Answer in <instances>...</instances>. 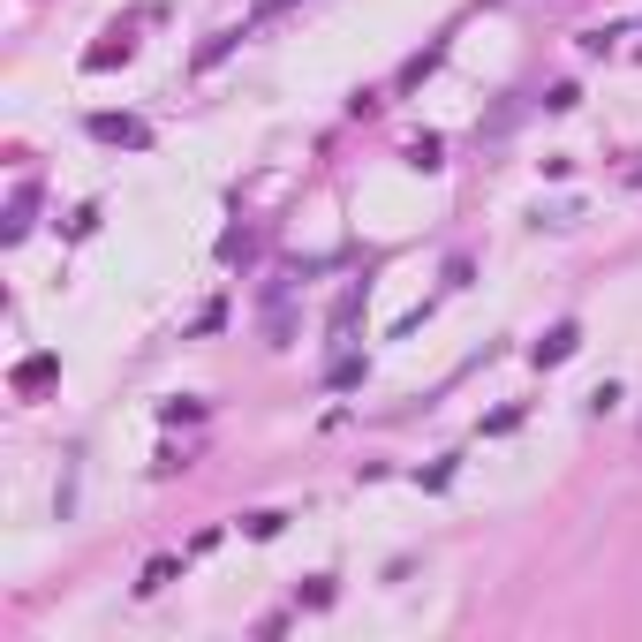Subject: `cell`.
Wrapping results in <instances>:
<instances>
[{"label":"cell","mask_w":642,"mask_h":642,"mask_svg":"<svg viewBox=\"0 0 642 642\" xmlns=\"http://www.w3.org/2000/svg\"><path fill=\"white\" fill-rule=\"evenodd\" d=\"M431 68H439V46H431V53H416V61L401 68V84H423V76H431Z\"/></svg>","instance_id":"obj_14"},{"label":"cell","mask_w":642,"mask_h":642,"mask_svg":"<svg viewBox=\"0 0 642 642\" xmlns=\"http://www.w3.org/2000/svg\"><path fill=\"white\" fill-rule=\"evenodd\" d=\"M46 378H53V355H31V363H23V371H16V393H38V386H46Z\"/></svg>","instance_id":"obj_10"},{"label":"cell","mask_w":642,"mask_h":642,"mask_svg":"<svg viewBox=\"0 0 642 642\" xmlns=\"http://www.w3.org/2000/svg\"><path fill=\"white\" fill-rule=\"evenodd\" d=\"M280 529H288V514H272V507L242 514V537H250V544H272V537H280Z\"/></svg>","instance_id":"obj_5"},{"label":"cell","mask_w":642,"mask_h":642,"mask_svg":"<svg viewBox=\"0 0 642 642\" xmlns=\"http://www.w3.org/2000/svg\"><path fill=\"white\" fill-rule=\"evenodd\" d=\"M575 348H582V325L567 318V325H552V333H544L537 348H529V363H537V371H559V363H567Z\"/></svg>","instance_id":"obj_1"},{"label":"cell","mask_w":642,"mask_h":642,"mask_svg":"<svg viewBox=\"0 0 642 642\" xmlns=\"http://www.w3.org/2000/svg\"><path fill=\"white\" fill-rule=\"evenodd\" d=\"M235 46H242V31H220V38H204V46H197V68H220V61H227Z\"/></svg>","instance_id":"obj_9"},{"label":"cell","mask_w":642,"mask_h":642,"mask_svg":"<svg viewBox=\"0 0 642 642\" xmlns=\"http://www.w3.org/2000/svg\"><path fill=\"white\" fill-rule=\"evenodd\" d=\"M129 53H136V38H129V23H114V31H106V38H99V46H91V53H84V68H91V76H106V68H121V61H129Z\"/></svg>","instance_id":"obj_3"},{"label":"cell","mask_w":642,"mask_h":642,"mask_svg":"<svg viewBox=\"0 0 642 642\" xmlns=\"http://www.w3.org/2000/svg\"><path fill=\"white\" fill-rule=\"evenodd\" d=\"M31 212H38V182H23L16 204H8V220H0V242H23V235H31Z\"/></svg>","instance_id":"obj_4"},{"label":"cell","mask_w":642,"mask_h":642,"mask_svg":"<svg viewBox=\"0 0 642 642\" xmlns=\"http://www.w3.org/2000/svg\"><path fill=\"white\" fill-rule=\"evenodd\" d=\"M363 378H371V363H363V355H340L333 371H325V386H333V393H348V386H363Z\"/></svg>","instance_id":"obj_6"},{"label":"cell","mask_w":642,"mask_h":642,"mask_svg":"<svg viewBox=\"0 0 642 642\" xmlns=\"http://www.w3.org/2000/svg\"><path fill=\"white\" fill-rule=\"evenodd\" d=\"M280 8H295V0H257V16H250V23H272Z\"/></svg>","instance_id":"obj_16"},{"label":"cell","mask_w":642,"mask_h":642,"mask_svg":"<svg viewBox=\"0 0 642 642\" xmlns=\"http://www.w3.org/2000/svg\"><path fill=\"white\" fill-rule=\"evenodd\" d=\"M408 159L431 174V167H446V144H439V136H416V144H408Z\"/></svg>","instance_id":"obj_11"},{"label":"cell","mask_w":642,"mask_h":642,"mask_svg":"<svg viewBox=\"0 0 642 642\" xmlns=\"http://www.w3.org/2000/svg\"><path fill=\"white\" fill-rule=\"evenodd\" d=\"M303 605H310V612L333 605V575H310V582H303Z\"/></svg>","instance_id":"obj_12"},{"label":"cell","mask_w":642,"mask_h":642,"mask_svg":"<svg viewBox=\"0 0 642 642\" xmlns=\"http://www.w3.org/2000/svg\"><path fill=\"white\" fill-rule=\"evenodd\" d=\"M91 136H99V144H129V152L152 144V129H144L136 114H91Z\"/></svg>","instance_id":"obj_2"},{"label":"cell","mask_w":642,"mask_h":642,"mask_svg":"<svg viewBox=\"0 0 642 642\" xmlns=\"http://www.w3.org/2000/svg\"><path fill=\"white\" fill-rule=\"evenodd\" d=\"M174 575H182V559H167V552H159L152 567H144V582H136V597H159V590H167Z\"/></svg>","instance_id":"obj_7"},{"label":"cell","mask_w":642,"mask_h":642,"mask_svg":"<svg viewBox=\"0 0 642 642\" xmlns=\"http://www.w3.org/2000/svg\"><path fill=\"white\" fill-rule=\"evenodd\" d=\"M159 416H167V423H197V416H204V401H167Z\"/></svg>","instance_id":"obj_15"},{"label":"cell","mask_w":642,"mask_h":642,"mask_svg":"<svg viewBox=\"0 0 642 642\" xmlns=\"http://www.w3.org/2000/svg\"><path fill=\"white\" fill-rule=\"evenodd\" d=\"M220 257H227V265H250V257H257V235H250V227H227V235H220Z\"/></svg>","instance_id":"obj_8"},{"label":"cell","mask_w":642,"mask_h":642,"mask_svg":"<svg viewBox=\"0 0 642 642\" xmlns=\"http://www.w3.org/2000/svg\"><path fill=\"white\" fill-rule=\"evenodd\" d=\"M416 484H423V491H446V484H454V461H431V469H416Z\"/></svg>","instance_id":"obj_13"}]
</instances>
